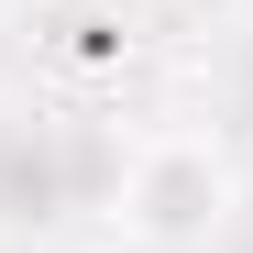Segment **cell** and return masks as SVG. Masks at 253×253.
<instances>
[{
	"label": "cell",
	"instance_id": "6da1fadb",
	"mask_svg": "<svg viewBox=\"0 0 253 253\" xmlns=\"http://www.w3.org/2000/svg\"><path fill=\"white\" fill-rule=\"evenodd\" d=\"M231 209H242V176H231L220 132H143L110 176V220L143 253H209L231 231Z\"/></svg>",
	"mask_w": 253,
	"mask_h": 253
}]
</instances>
